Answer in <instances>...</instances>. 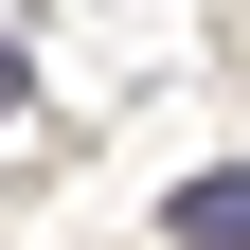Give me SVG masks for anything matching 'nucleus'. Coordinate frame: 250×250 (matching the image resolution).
I'll return each mask as SVG.
<instances>
[{
    "label": "nucleus",
    "mask_w": 250,
    "mask_h": 250,
    "mask_svg": "<svg viewBox=\"0 0 250 250\" xmlns=\"http://www.w3.org/2000/svg\"><path fill=\"white\" fill-rule=\"evenodd\" d=\"M161 232H197V250H250V161H214V179H179V197H161Z\"/></svg>",
    "instance_id": "f257e3e1"
}]
</instances>
